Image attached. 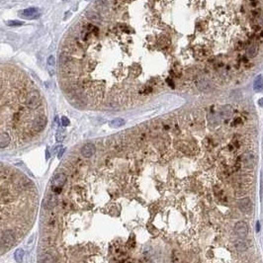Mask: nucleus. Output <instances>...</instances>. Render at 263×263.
Segmentation results:
<instances>
[{
	"mask_svg": "<svg viewBox=\"0 0 263 263\" xmlns=\"http://www.w3.org/2000/svg\"><path fill=\"white\" fill-rule=\"evenodd\" d=\"M48 113L37 84L13 65H0V151L14 150L38 141Z\"/></svg>",
	"mask_w": 263,
	"mask_h": 263,
	"instance_id": "f257e3e1",
	"label": "nucleus"
},
{
	"mask_svg": "<svg viewBox=\"0 0 263 263\" xmlns=\"http://www.w3.org/2000/svg\"><path fill=\"white\" fill-rule=\"evenodd\" d=\"M234 231L239 237H246L249 231L248 225L245 222H237L234 225Z\"/></svg>",
	"mask_w": 263,
	"mask_h": 263,
	"instance_id": "f03ea898",
	"label": "nucleus"
},
{
	"mask_svg": "<svg viewBox=\"0 0 263 263\" xmlns=\"http://www.w3.org/2000/svg\"><path fill=\"white\" fill-rule=\"evenodd\" d=\"M259 50V44L255 41H250L247 43L246 46V56H248L249 59H253L257 56Z\"/></svg>",
	"mask_w": 263,
	"mask_h": 263,
	"instance_id": "7ed1b4c3",
	"label": "nucleus"
},
{
	"mask_svg": "<svg viewBox=\"0 0 263 263\" xmlns=\"http://www.w3.org/2000/svg\"><path fill=\"white\" fill-rule=\"evenodd\" d=\"M238 208L242 213L250 214L252 212V202L249 198H242L238 202Z\"/></svg>",
	"mask_w": 263,
	"mask_h": 263,
	"instance_id": "20e7f679",
	"label": "nucleus"
},
{
	"mask_svg": "<svg viewBox=\"0 0 263 263\" xmlns=\"http://www.w3.org/2000/svg\"><path fill=\"white\" fill-rule=\"evenodd\" d=\"M22 16L27 19H35L39 17V9L37 7H30L25 9L22 13Z\"/></svg>",
	"mask_w": 263,
	"mask_h": 263,
	"instance_id": "39448f33",
	"label": "nucleus"
},
{
	"mask_svg": "<svg viewBox=\"0 0 263 263\" xmlns=\"http://www.w3.org/2000/svg\"><path fill=\"white\" fill-rule=\"evenodd\" d=\"M254 90H261L263 88V77L262 75H258L254 80L253 83Z\"/></svg>",
	"mask_w": 263,
	"mask_h": 263,
	"instance_id": "423d86ee",
	"label": "nucleus"
},
{
	"mask_svg": "<svg viewBox=\"0 0 263 263\" xmlns=\"http://www.w3.org/2000/svg\"><path fill=\"white\" fill-rule=\"evenodd\" d=\"M125 120L124 119H121V118H117V119L113 120L112 122L110 123V126L113 127V128H119V127H122L125 125Z\"/></svg>",
	"mask_w": 263,
	"mask_h": 263,
	"instance_id": "0eeeda50",
	"label": "nucleus"
},
{
	"mask_svg": "<svg viewBox=\"0 0 263 263\" xmlns=\"http://www.w3.org/2000/svg\"><path fill=\"white\" fill-rule=\"evenodd\" d=\"M235 247L238 251H245L247 249V244L243 240H237L235 242Z\"/></svg>",
	"mask_w": 263,
	"mask_h": 263,
	"instance_id": "6e6552de",
	"label": "nucleus"
},
{
	"mask_svg": "<svg viewBox=\"0 0 263 263\" xmlns=\"http://www.w3.org/2000/svg\"><path fill=\"white\" fill-rule=\"evenodd\" d=\"M56 65V59L53 56H50L49 59H48V65L49 66H52V67H55Z\"/></svg>",
	"mask_w": 263,
	"mask_h": 263,
	"instance_id": "1a4fd4ad",
	"label": "nucleus"
},
{
	"mask_svg": "<svg viewBox=\"0 0 263 263\" xmlns=\"http://www.w3.org/2000/svg\"><path fill=\"white\" fill-rule=\"evenodd\" d=\"M24 24V22L22 21H8L7 22V25L8 26H22Z\"/></svg>",
	"mask_w": 263,
	"mask_h": 263,
	"instance_id": "9d476101",
	"label": "nucleus"
},
{
	"mask_svg": "<svg viewBox=\"0 0 263 263\" xmlns=\"http://www.w3.org/2000/svg\"><path fill=\"white\" fill-rule=\"evenodd\" d=\"M166 82L168 84V86H170L171 88H174V87H175V84H174L173 80H172L171 77H168V78H166Z\"/></svg>",
	"mask_w": 263,
	"mask_h": 263,
	"instance_id": "9b49d317",
	"label": "nucleus"
},
{
	"mask_svg": "<svg viewBox=\"0 0 263 263\" xmlns=\"http://www.w3.org/2000/svg\"><path fill=\"white\" fill-rule=\"evenodd\" d=\"M62 126H68L69 121L67 120V118H66V117H62Z\"/></svg>",
	"mask_w": 263,
	"mask_h": 263,
	"instance_id": "f8f14e48",
	"label": "nucleus"
},
{
	"mask_svg": "<svg viewBox=\"0 0 263 263\" xmlns=\"http://www.w3.org/2000/svg\"><path fill=\"white\" fill-rule=\"evenodd\" d=\"M258 105L263 108V98H260L258 100Z\"/></svg>",
	"mask_w": 263,
	"mask_h": 263,
	"instance_id": "ddd939ff",
	"label": "nucleus"
},
{
	"mask_svg": "<svg viewBox=\"0 0 263 263\" xmlns=\"http://www.w3.org/2000/svg\"><path fill=\"white\" fill-rule=\"evenodd\" d=\"M260 231V224L257 222H256V231Z\"/></svg>",
	"mask_w": 263,
	"mask_h": 263,
	"instance_id": "4468645a",
	"label": "nucleus"
},
{
	"mask_svg": "<svg viewBox=\"0 0 263 263\" xmlns=\"http://www.w3.org/2000/svg\"><path fill=\"white\" fill-rule=\"evenodd\" d=\"M259 37H260V38H263V28L260 30V34H259Z\"/></svg>",
	"mask_w": 263,
	"mask_h": 263,
	"instance_id": "2eb2a0df",
	"label": "nucleus"
}]
</instances>
